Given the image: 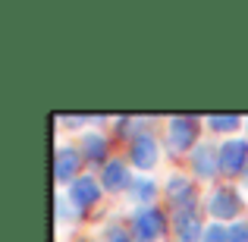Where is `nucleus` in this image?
<instances>
[{"mask_svg": "<svg viewBox=\"0 0 248 242\" xmlns=\"http://www.w3.org/2000/svg\"><path fill=\"white\" fill-rule=\"evenodd\" d=\"M135 236L139 239H157L160 233H164V217H160V211H154V208H145V211H139V217H135Z\"/></svg>", "mask_w": 248, "mask_h": 242, "instance_id": "nucleus-1", "label": "nucleus"}, {"mask_svg": "<svg viewBox=\"0 0 248 242\" xmlns=\"http://www.w3.org/2000/svg\"><path fill=\"white\" fill-rule=\"evenodd\" d=\"M245 151H248L245 142H230V145L220 151V154H223V158H220V163H223L226 173H239V170L245 167V158H248Z\"/></svg>", "mask_w": 248, "mask_h": 242, "instance_id": "nucleus-2", "label": "nucleus"}, {"mask_svg": "<svg viewBox=\"0 0 248 242\" xmlns=\"http://www.w3.org/2000/svg\"><path fill=\"white\" fill-rule=\"evenodd\" d=\"M157 161V154H154V142L148 139V135H141V139H135V145H132V163L135 167H151V163Z\"/></svg>", "mask_w": 248, "mask_h": 242, "instance_id": "nucleus-3", "label": "nucleus"}, {"mask_svg": "<svg viewBox=\"0 0 248 242\" xmlns=\"http://www.w3.org/2000/svg\"><path fill=\"white\" fill-rule=\"evenodd\" d=\"M176 226H179V242L204 239V236H201V226H198V217H195V214H188V211L176 217Z\"/></svg>", "mask_w": 248, "mask_h": 242, "instance_id": "nucleus-4", "label": "nucleus"}, {"mask_svg": "<svg viewBox=\"0 0 248 242\" xmlns=\"http://www.w3.org/2000/svg\"><path fill=\"white\" fill-rule=\"evenodd\" d=\"M211 211L217 214V217H223V214H226V217H232V214L239 211L236 195H232V192H223V189H220V192L211 198Z\"/></svg>", "mask_w": 248, "mask_h": 242, "instance_id": "nucleus-5", "label": "nucleus"}, {"mask_svg": "<svg viewBox=\"0 0 248 242\" xmlns=\"http://www.w3.org/2000/svg\"><path fill=\"white\" fill-rule=\"evenodd\" d=\"M195 123L192 120H179V123H173V135H170V139H173V148H188L192 145V139H195Z\"/></svg>", "mask_w": 248, "mask_h": 242, "instance_id": "nucleus-6", "label": "nucleus"}, {"mask_svg": "<svg viewBox=\"0 0 248 242\" xmlns=\"http://www.w3.org/2000/svg\"><path fill=\"white\" fill-rule=\"evenodd\" d=\"M97 182L94 179H76V186H73V198H76V205H91V201L97 198Z\"/></svg>", "mask_w": 248, "mask_h": 242, "instance_id": "nucleus-7", "label": "nucleus"}, {"mask_svg": "<svg viewBox=\"0 0 248 242\" xmlns=\"http://www.w3.org/2000/svg\"><path fill=\"white\" fill-rule=\"evenodd\" d=\"M126 182H129V176H126V163H120V161L107 163V170H104V186H107V189H123Z\"/></svg>", "mask_w": 248, "mask_h": 242, "instance_id": "nucleus-8", "label": "nucleus"}, {"mask_svg": "<svg viewBox=\"0 0 248 242\" xmlns=\"http://www.w3.org/2000/svg\"><path fill=\"white\" fill-rule=\"evenodd\" d=\"M76 167H79L76 151H60V158H57V176H60V179H69V173H76Z\"/></svg>", "mask_w": 248, "mask_h": 242, "instance_id": "nucleus-9", "label": "nucleus"}, {"mask_svg": "<svg viewBox=\"0 0 248 242\" xmlns=\"http://www.w3.org/2000/svg\"><path fill=\"white\" fill-rule=\"evenodd\" d=\"M226 239H230V230H223V226H211L201 242H226Z\"/></svg>", "mask_w": 248, "mask_h": 242, "instance_id": "nucleus-10", "label": "nucleus"}, {"mask_svg": "<svg viewBox=\"0 0 248 242\" xmlns=\"http://www.w3.org/2000/svg\"><path fill=\"white\" fill-rule=\"evenodd\" d=\"M170 195H179V198H188V186L179 179V176H176V179L170 182Z\"/></svg>", "mask_w": 248, "mask_h": 242, "instance_id": "nucleus-11", "label": "nucleus"}, {"mask_svg": "<svg viewBox=\"0 0 248 242\" xmlns=\"http://www.w3.org/2000/svg\"><path fill=\"white\" fill-rule=\"evenodd\" d=\"M85 148L94 151V158H101V154H104V142L97 139V135H88V139H85Z\"/></svg>", "mask_w": 248, "mask_h": 242, "instance_id": "nucleus-12", "label": "nucleus"}, {"mask_svg": "<svg viewBox=\"0 0 248 242\" xmlns=\"http://www.w3.org/2000/svg\"><path fill=\"white\" fill-rule=\"evenodd\" d=\"M230 239H232V242H248V226H245V224H236V226L230 230Z\"/></svg>", "mask_w": 248, "mask_h": 242, "instance_id": "nucleus-13", "label": "nucleus"}, {"mask_svg": "<svg viewBox=\"0 0 248 242\" xmlns=\"http://www.w3.org/2000/svg\"><path fill=\"white\" fill-rule=\"evenodd\" d=\"M211 126H217V129H232V126H236V116H226V120H223V116H211Z\"/></svg>", "mask_w": 248, "mask_h": 242, "instance_id": "nucleus-14", "label": "nucleus"}, {"mask_svg": "<svg viewBox=\"0 0 248 242\" xmlns=\"http://www.w3.org/2000/svg\"><path fill=\"white\" fill-rule=\"evenodd\" d=\"M195 163H198V170H201V167H204V173H207V176H211V173H214V167H211V158H207V151H204V154H201V151H198V158H195Z\"/></svg>", "mask_w": 248, "mask_h": 242, "instance_id": "nucleus-15", "label": "nucleus"}, {"mask_svg": "<svg viewBox=\"0 0 248 242\" xmlns=\"http://www.w3.org/2000/svg\"><path fill=\"white\" fill-rule=\"evenodd\" d=\"M107 242H132V239H129V236H126L123 230H113V233L107 236Z\"/></svg>", "mask_w": 248, "mask_h": 242, "instance_id": "nucleus-16", "label": "nucleus"}, {"mask_svg": "<svg viewBox=\"0 0 248 242\" xmlns=\"http://www.w3.org/2000/svg\"><path fill=\"white\" fill-rule=\"evenodd\" d=\"M139 195H154V186H151V182H141V186H139Z\"/></svg>", "mask_w": 248, "mask_h": 242, "instance_id": "nucleus-17", "label": "nucleus"}]
</instances>
